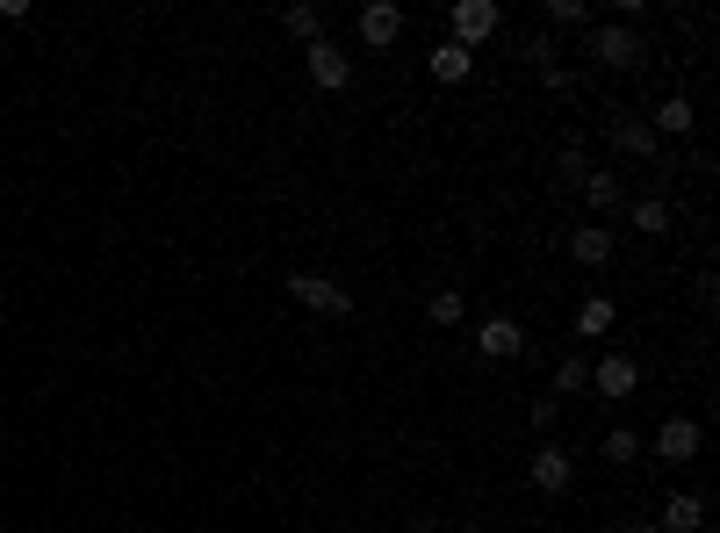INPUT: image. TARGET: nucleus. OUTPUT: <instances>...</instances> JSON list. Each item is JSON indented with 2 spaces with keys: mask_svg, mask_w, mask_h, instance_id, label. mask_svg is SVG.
Returning <instances> with one entry per match:
<instances>
[{
  "mask_svg": "<svg viewBox=\"0 0 720 533\" xmlns=\"http://www.w3.org/2000/svg\"><path fill=\"white\" fill-rule=\"evenodd\" d=\"M577 390H591V361H583V354H569V361L562 368H555V404H562V396H577Z\"/></svg>",
  "mask_w": 720,
  "mask_h": 533,
  "instance_id": "f3484780",
  "label": "nucleus"
},
{
  "mask_svg": "<svg viewBox=\"0 0 720 533\" xmlns=\"http://www.w3.org/2000/svg\"><path fill=\"white\" fill-rule=\"evenodd\" d=\"M635 454H641V440H635L627 426H619V432H605V462H635Z\"/></svg>",
  "mask_w": 720,
  "mask_h": 533,
  "instance_id": "412c9836",
  "label": "nucleus"
},
{
  "mask_svg": "<svg viewBox=\"0 0 720 533\" xmlns=\"http://www.w3.org/2000/svg\"><path fill=\"white\" fill-rule=\"evenodd\" d=\"M569 476H577V462H569L562 448H541V454H533V490L562 498V490H569Z\"/></svg>",
  "mask_w": 720,
  "mask_h": 533,
  "instance_id": "9d476101",
  "label": "nucleus"
},
{
  "mask_svg": "<svg viewBox=\"0 0 720 533\" xmlns=\"http://www.w3.org/2000/svg\"><path fill=\"white\" fill-rule=\"evenodd\" d=\"M692 123H699V108H692L685 94H670V102L655 108V123H649V130H655V138H692Z\"/></svg>",
  "mask_w": 720,
  "mask_h": 533,
  "instance_id": "f8f14e48",
  "label": "nucleus"
},
{
  "mask_svg": "<svg viewBox=\"0 0 720 533\" xmlns=\"http://www.w3.org/2000/svg\"><path fill=\"white\" fill-rule=\"evenodd\" d=\"M699 448H706L699 418H663V426H655V454H663V462H692Z\"/></svg>",
  "mask_w": 720,
  "mask_h": 533,
  "instance_id": "0eeeda50",
  "label": "nucleus"
},
{
  "mask_svg": "<svg viewBox=\"0 0 720 533\" xmlns=\"http://www.w3.org/2000/svg\"><path fill=\"white\" fill-rule=\"evenodd\" d=\"M569 259H577V267H605V259H613V231H577V239H569Z\"/></svg>",
  "mask_w": 720,
  "mask_h": 533,
  "instance_id": "2eb2a0df",
  "label": "nucleus"
},
{
  "mask_svg": "<svg viewBox=\"0 0 720 533\" xmlns=\"http://www.w3.org/2000/svg\"><path fill=\"white\" fill-rule=\"evenodd\" d=\"M418 533H440V526H418Z\"/></svg>",
  "mask_w": 720,
  "mask_h": 533,
  "instance_id": "a878e982",
  "label": "nucleus"
},
{
  "mask_svg": "<svg viewBox=\"0 0 720 533\" xmlns=\"http://www.w3.org/2000/svg\"><path fill=\"white\" fill-rule=\"evenodd\" d=\"M613 138H619V152H627V159H655V144H663L649 123H613Z\"/></svg>",
  "mask_w": 720,
  "mask_h": 533,
  "instance_id": "dca6fc26",
  "label": "nucleus"
},
{
  "mask_svg": "<svg viewBox=\"0 0 720 533\" xmlns=\"http://www.w3.org/2000/svg\"><path fill=\"white\" fill-rule=\"evenodd\" d=\"M627 533H663V526H649V519H641V526H627Z\"/></svg>",
  "mask_w": 720,
  "mask_h": 533,
  "instance_id": "393cba45",
  "label": "nucleus"
},
{
  "mask_svg": "<svg viewBox=\"0 0 720 533\" xmlns=\"http://www.w3.org/2000/svg\"><path fill=\"white\" fill-rule=\"evenodd\" d=\"M591 390L613 396V404H627V396L641 390V361H627V354H605V361H591Z\"/></svg>",
  "mask_w": 720,
  "mask_h": 533,
  "instance_id": "20e7f679",
  "label": "nucleus"
},
{
  "mask_svg": "<svg viewBox=\"0 0 720 533\" xmlns=\"http://www.w3.org/2000/svg\"><path fill=\"white\" fill-rule=\"evenodd\" d=\"M289 36H303V44H317V36H325V15H317V8H289Z\"/></svg>",
  "mask_w": 720,
  "mask_h": 533,
  "instance_id": "aec40b11",
  "label": "nucleus"
},
{
  "mask_svg": "<svg viewBox=\"0 0 720 533\" xmlns=\"http://www.w3.org/2000/svg\"><path fill=\"white\" fill-rule=\"evenodd\" d=\"M462 310H468L462 289H432V296H426V317H432V325H446V332L462 325Z\"/></svg>",
  "mask_w": 720,
  "mask_h": 533,
  "instance_id": "a211bd4d",
  "label": "nucleus"
},
{
  "mask_svg": "<svg viewBox=\"0 0 720 533\" xmlns=\"http://www.w3.org/2000/svg\"><path fill=\"white\" fill-rule=\"evenodd\" d=\"M432 80H446V86H462L468 72H476V51H468V44H454V36H440V44H432Z\"/></svg>",
  "mask_w": 720,
  "mask_h": 533,
  "instance_id": "1a4fd4ad",
  "label": "nucleus"
},
{
  "mask_svg": "<svg viewBox=\"0 0 720 533\" xmlns=\"http://www.w3.org/2000/svg\"><path fill=\"white\" fill-rule=\"evenodd\" d=\"M577 332H583V339H605V332H613V296H583V303H577Z\"/></svg>",
  "mask_w": 720,
  "mask_h": 533,
  "instance_id": "4468645a",
  "label": "nucleus"
},
{
  "mask_svg": "<svg viewBox=\"0 0 720 533\" xmlns=\"http://www.w3.org/2000/svg\"><path fill=\"white\" fill-rule=\"evenodd\" d=\"M562 173H569V181H583V173H591V166H583V144H562Z\"/></svg>",
  "mask_w": 720,
  "mask_h": 533,
  "instance_id": "b1692460",
  "label": "nucleus"
},
{
  "mask_svg": "<svg viewBox=\"0 0 720 533\" xmlns=\"http://www.w3.org/2000/svg\"><path fill=\"white\" fill-rule=\"evenodd\" d=\"M476 354H483V361H519V354H526L519 317H483V325H476Z\"/></svg>",
  "mask_w": 720,
  "mask_h": 533,
  "instance_id": "39448f33",
  "label": "nucleus"
},
{
  "mask_svg": "<svg viewBox=\"0 0 720 533\" xmlns=\"http://www.w3.org/2000/svg\"><path fill=\"white\" fill-rule=\"evenodd\" d=\"M446 30H454V44H468V51H476L483 36H498V30H504V8H498V0H454Z\"/></svg>",
  "mask_w": 720,
  "mask_h": 533,
  "instance_id": "f257e3e1",
  "label": "nucleus"
},
{
  "mask_svg": "<svg viewBox=\"0 0 720 533\" xmlns=\"http://www.w3.org/2000/svg\"><path fill=\"white\" fill-rule=\"evenodd\" d=\"M548 15L555 22H591V8H583V0H548Z\"/></svg>",
  "mask_w": 720,
  "mask_h": 533,
  "instance_id": "5701e85b",
  "label": "nucleus"
},
{
  "mask_svg": "<svg viewBox=\"0 0 720 533\" xmlns=\"http://www.w3.org/2000/svg\"><path fill=\"white\" fill-rule=\"evenodd\" d=\"M583 202H591V209H619V181H613V173H583Z\"/></svg>",
  "mask_w": 720,
  "mask_h": 533,
  "instance_id": "6ab92c4d",
  "label": "nucleus"
},
{
  "mask_svg": "<svg viewBox=\"0 0 720 533\" xmlns=\"http://www.w3.org/2000/svg\"><path fill=\"white\" fill-rule=\"evenodd\" d=\"M310 80H317V86H325V94H339V86L346 80H353V58H346L339 51V44H332V36H317V44H310Z\"/></svg>",
  "mask_w": 720,
  "mask_h": 533,
  "instance_id": "423d86ee",
  "label": "nucleus"
},
{
  "mask_svg": "<svg viewBox=\"0 0 720 533\" xmlns=\"http://www.w3.org/2000/svg\"><path fill=\"white\" fill-rule=\"evenodd\" d=\"M396 36H404V15H396L390 0H375V8H360V44H368V51H390Z\"/></svg>",
  "mask_w": 720,
  "mask_h": 533,
  "instance_id": "6e6552de",
  "label": "nucleus"
},
{
  "mask_svg": "<svg viewBox=\"0 0 720 533\" xmlns=\"http://www.w3.org/2000/svg\"><path fill=\"white\" fill-rule=\"evenodd\" d=\"M541 86H548V94H569V86H577V72H569V66H555V58H548V66H541Z\"/></svg>",
  "mask_w": 720,
  "mask_h": 533,
  "instance_id": "4be33fe9",
  "label": "nucleus"
},
{
  "mask_svg": "<svg viewBox=\"0 0 720 533\" xmlns=\"http://www.w3.org/2000/svg\"><path fill=\"white\" fill-rule=\"evenodd\" d=\"M591 58H599V66H613V72L649 66V58H641V36L619 30V22H599V30H591Z\"/></svg>",
  "mask_w": 720,
  "mask_h": 533,
  "instance_id": "7ed1b4c3",
  "label": "nucleus"
},
{
  "mask_svg": "<svg viewBox=\"0 0 720 533\" xmlns=\"http://www.w3.org/2000/svg\"><path fill=\"white\" fill-rule=\"evenodd\" d=\"M289 296L303 310H317V317H346L353 310V289H339L332 275H289Z\"/></svg>",
  "mask_w": 720,
  "mask_h": 533,
  "instance_id": "f03ea898",
  "label": "nucleus"
},
{
  "mask_svg": "<svg viewBox=\"0 0 720 533\" xmlns=\"http://www.w3.org/2000/svg\"><path fill=\"white\" fill-rule=\"evenodd\" d=\"M627 224H635L641 239H663V231H670V202H663V195H641V202L627 209Z\"/></svg>",
  "mask_w": 720,
  "mask_h": 533,
  "instance_id": "ddd939ff",
  "label": "nucleus"
},
{
  "mask_svg": "<svg viewBox=\"0 0 720 533\" xmlns=\"http://www.w3.org/2000/svg\"><path fill=\"white\" fill-rule=\"evenodd\" d=\"M706 526V498L699 490H677V498L663 505V533H699Z\"/></svg>",
  "mask_w": 720,
  "mask_h": 533,
  "instance_id": "9b49d317",
  "label": "nucleus"
}]
</instances>
